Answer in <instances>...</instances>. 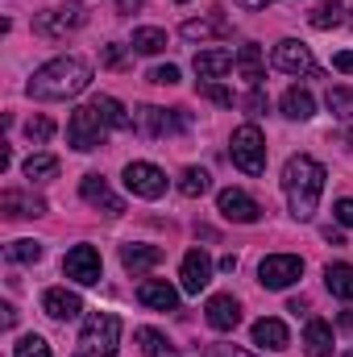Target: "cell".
<instances>
[{
    "label": "cell",
    "instance_id": "50",
    "mask_svg": "<svg viewBox=\"0 0 353 357\" xmlns=\"http://www.w3.org/2000/svg\"><path fill=\"white\" fill-rule=\"evenodd\" d=\"M179 4H187V0H179Z\"/></svg>",
    "mask_w": 353,
    "mask_h": 357
},
{
    "label": "cell",
    "instance_id": "4",
    "mask_svg": "<svg viewBox=\"0 0 353 357\" xmlns=\"http://www.w3.org/2000/svg\"><path fill=\"white\" fill-rule=\"evenodd\" d=\"M229 154H233V167L246 171V175H262L266 171V137L258 125H241L233 129V142H229Z\"/></svg>",
    "mask_w": 353,
    "mask_h": 357
},
{
    "label": "cell",
    "instance_id": "23",
    "mask_svg": "<svg viewBox=\"0 0 353 357\" xmlns=\"http://www.w3.org/2000/svg\"><path fill=\"white\" fill-rule=\"evenodd\" d=\"M303 349H308V357H333V328H329V320H308Z\"/></svg>",
    "mask_w": 353,
    "mask_h": 357
},
{
    "label": "cell",
    "instance_id": "24",
    "mask_svg": "<svg viewBox=\"0 0 353 357\" xmlns=\"http://www.w3.org/2000/svg\"><path fill=\"white\" fill-rule=\"evenodd\" d=\"M237 71H241V79H250L254 88H262V79H266L262 50H258V46H241V50H237Z\"/></svg>",
    "mask_w": 353,
    "mask_h": 357
},
{
    "label": "cell",
    "instance_id": "29",
    "mask_svg": "<svg viewBox=\"0 0 353 357\" xmlns=\"http://www.w3.org/2000/svg\"><path fill=\"white\" fill-rule=\"evenodd\" d=\"M91 104L100 108V116L108 121V129H133V121L125 116V108H121V100H112V96H96Z\"/></svg>",
    "mask_w": 353,
    "mask_h": 357
},
{
    "label": "cell",
    "instance_id": "15",
    "mask_svg": "<svg viewBox=\"0 0 353 357\" xmlns=\"http://www.w3.org/2000/svg\"><path fill=\"white\" fill-rule=\"evenodd\" d=\"M84 25V13L80 8H59V13H42L38 21H33V29L38 33H46V38H67V33H75Z\"/></svg>",
    "mask_w": 353,
    "mask_h": 357
},
{
    "label": "cell",
    "instance_id": "34",
    "mask_svg": "<svg viewBox=\"0 0 353 357\" xmlns=\"http://www.w3.org/2000/svg\"><path fill=\"white\" fill-rule=\"evenodd\" d=\"M13 357H50V345H46V337L29 333V337H21V341H17Z\"/></svg>",
    "mask_w": 353,
    "mask_h": 357
},
{
    "label": "cell",
    "instance_id": "37",
    "mask_svg": "<svg viewBox=\"0 0 353 357\" xmlns=\"http://www.w3.org/2000/svg\"><path fill=\"white\" fill-rule=\"evenodd\" d=\"M200 96H204V100H212V104H220V108H233V91L220 88L216 79H200Z\"/></svg>",
    "mask_w": 353,
    "mask_h": 357
},
{
    "label": "cell",
    "instance_id": "31",
    "mask_svg": "<svg viewBox=\"0 0 353 357\" xmlns=\"http://www.w3.org/2000/svg\"><path fill=\"white\" fill-rule=\"evenodd\" d=\"M341 13H345V8H341V0H324V4H316V8H312V17H308V21H312L316 29H333V25H341Z\"/></svg>",
    "mask_w": 353,
    "mask_h": 357
},
{
    "label": "cell",
    "instance_id": "1",
    "mask_svg": "<svg viewBox=\"0 0 353 357\" xmlns=\"http://www.w3.org/2000/svg\"><path fill=\"white\" fill-rule=\"evenodd\" d=\"M91 84V63H84L80 54H63V59H50L46 67L33 71V79L25 84V91L33 100H71Z\"/></svg>",
    "mask_w": 353,
    "mask_h": 357
},
{
    "label": "cell",
    "instance_id": "32",
    "mask_svg": "<svg viewBox=\"0 0 353 357\" xmlns=\"http://www.w3.org/2000/svg\"><path fill=\"white\" fill-rule=\"evenodd\" d=\"M59 175V158L54 154H29L25 158V178H54Z\"/></svg>",
    "mask_w": 353,
    "mask_h": 357
},
{
    "label": "cell",
    "instance_id": "36",
    "mask_svg": "<svg viewBox=\"0 0 353 357\" xmlns=\"http://www.w3.org/2000/svg\"><path fill=\"white\" fill-rule=\"evenodd\" d=\"M8 258H13V262H38V258H42V245L29 241V237H21V241L8 245Z\"/></svg>",
    "mask_w": 353,
    "mask_h": 357
},
{
    "label": "cell",
    "instance_id": "8",
    "mask_svg": "<svg viewBox=\"0 0 353 357\" xmlns=\"http://www.w3.org/2000/svg\"><path fill=\"white\" fill-rule=\"evenodd\" d=\"M63 274L75 278L80 287H96V282L104 278V262H100V254H96L91 245H75V250L63 258Z\"/></svg>",
    "mask_w": 353,
    "mask_h": 357
},
{
    "label": "cell",
    "instance_id": "25",
    "mask_svg": "<svg viewBox=\"0 0 353 357\" xmlns=\"http://www.w3.org/2000/svg\"><path fill=\"white\" fill-rule=\"evenodd\" d=\"M324 282L337 299H353V266L350 262H329L324 266Z\"/></svg>",
    "mask_w": 353,
    "mask_h": 357
},
{
    "label": "cell",
    "instance_id": "16",
    "mask_svg": "<svg viewBox=\"0 0 353 357\" xmlns=\"http://www.w3.org/2000/svg\"><path fill=\"white\" fill-rule=\"evenodd\" d=\"M42 312L54 316V320H75V316L84 312V299H80L75 291H67V287H50V291L42 295Z\"/></svg>",
    "mask_w": 353,
    "mask_h": 357
},
{
    "label": "cell",
    "instance_id": "22",
    "mask_svg": "<svg viewBox=\"0 0 353 357\" xmlns=\"http://www.w3.org/2000/svg\"><path fill=\"white\" fill-rule=\"evenodd\" d=\"M225 33H229L225 17H191V21H183V38L187 42H208V38H225Z\"/></svg>",
    "mask_w": 353,
    "mask_h": 357
},
{
    "label": "cell",
    "instance_id": "49",
    "mask_svg": "<svg viewBox=\"0 0 353 357\" xmlns=\"http://www.w3.org/2000/svg\"><path fill=\"white\" fill-rule=\"evenodd\" d=\"M345 357H353V349H350V354H345Z\"/></svg>",
    "mask_w": 353,
    "mask_h": 357
},
{
    "label": "cell",
    "instance_id": "45",
    "mask_svg": "<svg viewBox=\"0 0 353 357\" xmlns=\"http://www.w3.org/2000/svg\"><path fill=\"white\" fill-rule=\"evenodd\" d=\"M117 8L121 13H133V8H142V0H117Z\"/></svg>",
    "mask_w": 353,
    "mask_h": 357
},
{
    "label": "cell",
    "instance_id": "11",
    "mask_svg": "<svg viewBox=\"0 0 353 357\" xmlns=\"http://www.w3.org/2000/svg\"><path fill=\"white\" fill-rule=\"evenodd\" d=\"M274 67L287 71V75H316V59H312V50H308L303 42H295V38H287V42L274 46Z\"/></svg>",
    "mask_w": 353,
    "mask_h": 357
},
{
    "label": "cell",
    "instance_id": "41",
    "mask_svg": "<svg viewBox=\"0 0 353 357\" xmlns=\"http://www.w3.org/2000/svg\"><path fill=\"white\" fill-rule=\"evenodd\" d=\"M204 357H254V354L233 349V345H208V349H204Z\"/></svg>",
    "mask_w": 353,
    "mask_h": 357
},
{
    "label": "cell",
    "instance_id": "48",
    "mask_svg": "<svg viewBox=\"0 0 353 357\" xmlns=\"http://www.w3.org/2000/svg\"><path fill=\"white\" fill-rule=\"evenodd\" d=\"M341 328H350V333H353V307H350V312H341Z\"/></svg>",
    "mask_w": 353,
    "mask_h": 357
},
{
    "label": "cell",
    "instance_id": "10",
    "mask_svg": "<svg viewBox=\"0 0 353 357\" xmlns=\"http://www.w3.org/2000/svg\"><path fill=\"white\" fill-rule=\"evenodd\" d=\"M216 208H220V216L233 220V225H258V220H262V208H258L241 187H225V191L216 195Z\"/></svg>",
    "mask_w": 353,
    "mask_h": 357
},
{
    "label": "cell",
    "instance_id": "19",
    "mask_svg": "<svg viewBox=\"0 0 353 357\" xmlns=\"http://www.w3.org/2000/svg\"><path fill=\"white\" fill-rule=\"evenodd\" d=\"M233 63H237V59H233V50L212 46V50H200V54H195V75H200V79H220Z\"/></svg>",
    "mask_w": 353,
    "mask_h": 357
},
{
    "label": "cell",
    "instance_id": "28",
    "mask_svg": "<svg viewBox=\"0 0 353 357\" xmlns=\"http://www.w3.org/2000/svg\"><path fill=\"white\" fill-rule=\"evenodd\" d=\"M133 50H137V54H163V50H167V29H158V25L133 29Z\"/></svg>",
    "mask_w": 353,
    "mask_h": 357
},
{
    "label": "cell",
    "instance_id": "2",
    "mask_svg": "<svg viewBox=\"0 0 353 357\" xmlns=\"http://www.w3.org/2000/svg\"><path fill=\"white\" fill-rule=\"evenodd\" d=\"M324 178H329L324 167L312 154H291L287 158V167H283V191H287V204H291V216L295 220H312L316 216Z\"/></svg>",
    "mask_w": 353,
    "mask_h": 357
},
{
    "label": "cell",
    "instance_id": "3",
    "mask_svg": "<svg viewBox=\"0 0 353 357\" xmlns=\"http://www.w3.org/2000/svg\"><path fill=\"white\" fill-rule=\"evenodd\" d=\"M121 345V316L112 312H91L80 333V354L75 357H112Z\"/></svg>",
    "mask_w": 353,
    "mask_h": 357
},
{
    "label": "cell",
    "instance_id": "46",
    "mask_svg": "<svg viewBox=\"0 0 353 357\" xmlns=\"http://www.w3.org/2000/svg\"><path fill=\"white\" fill-rule=\"evenodd\" d=\"M220 270H225V274H233V270H237V258H233V254H229V258H220Z\"/></svg>",
    "mask_w": 353,
    "mask_h": 357
},
{
    "label": "cell",
    "instance_id": "9",
    "mask_svg": "<svg viewBox=\"0 0 353 357\" xmlns=\"http://www.w3.org/2000/svg\"><path fill=\"white\" fill-rule=\"evenodd\" d=\"M125 187L142 199H158V195H167V175L154 162H129L125 167Z\"/></svg>",
    "mask_w": 353,
    "mask_h": 357
},
{
    "label": "cell",
    "instance_id": "21",
    "mask_svg": "<svg viewBox=\"0 0 353 357\" xmlns=\"http://www.w3.org/2000/svg\"><path fill=\"white\" fill-rule=\"evenodd\" d=\"M283 116L287 121H312L316 116V100L308 88H287L283 91Z\"/></svg>",
    "mask_w": 353,
    "mask_h": 357
},
{
    "label": "cell",
    "instance_id": "5",
    "mask_svg": "<svg viewBox=\"0 0 353 357\" xmlns=\"http://www.w3.org/2000/svg\"><path fill=\"white\" fill-rule=\"evenodd\" d=\"M104 137H108V121L100 116L96 104H84V108L71 112V121H67V142H71L75 150H84V154H88V150H100Z\"/></svg>",
    "mask_w": 353,
    "mask_h": 357
},
{
    "label": "cell",
    "instance_id": "12",
    "mask_svg": "<svg viewBox=\"0 0 353 357\" xmlns=\"http://www.w3.org/2000/svg\"><path fill=\"white\" fill-rule=\"evenodd\" d=\"M179 278H183V291H187V295H200V291L212 282V258H208L204 250H187Z\"/></svg>",
    "mask_w": 353,
    "mask_h": 357
},
{
    "label": "cell",
    "instance_id": "26",
    "mask_svg": "<svg viewBox=\"0 0 353 357\" xmlns=\"http://www.w3.org/2000/svg\"><path fill=\"white\" fill-rule=\"evenodd\" d=\"M42 199H29V195H21V191H4L0 195V212L4 216H42Z\"/></svg>",
    "mask_w": 353,
    "mask_h": 357
},
{
    "label": "cell",
    "instance_id": "18",
    "mask_svg": "<svg viewBox=\"0 0 353 357\" xmlns=\"http://www.w3.org/2000/svg\"><path fill=\"white\" fill-rule=\"evenodd\" d=\"M254 345H258V349H270V354H283V349L291 345V333H287V324H283V320L262 316V320L254 324Z\"/></svg>",
    "mask_w": 353,
    "mask_h": 357
},
{
    "label": "cell",
    "instance_id": "42",
    "mask_svg": "<svg viewBox=\"0 0 353 357\" xmlns=\"http://www.w3.org/2000/svg\"><path fill=\"white\" fill-rule=\"evenodd\" d=\"M104 67H125V50L112 42V46H104Z\"/></svg>",
    "mask_w": 353,
    "mask_h": 357
},
{
    "label": "cell",
    "instance_id": "14",
    "mask_svg": "<svg viewBox=\"0 0 353 357\" xmlns=\"http://www.w3.org/2000/svg\"><path fill=\"white\" fill-rule=\"evenodd\" d=\"M204 316H208V324H212L216 333H233V328L241 324V303H237L233 295H212L208 307H204Z\"/></svg>",
    "mask_w": 353,
    "mask_h": 357
},
{
    "label": "cell",
    "instance_id": "43",
    "mask_svg": "<svg viewBox=\"0 0 353 357\" xmlns=\"http://www.w3.org/2000/svg\"><path fill=\"white\" fill-rule=\"evenodd\" d=\"M333 67H337V71H345V75H350V71H353V50H341V54H337V59H333Z\"/></svg>",
    "mask_w": 353,
    "mask_h": 357
},
{
    "label": "cell",
    "instance_id": "13",
    "mask_svg": "<svg viewBox=\"0 0 353 357\" xmlns=\"http://www.w3.org/2000/svg\"><path fill=\"white\" fill-rule=\"evenodd\" d=\"M80 195L88 199L91 208H104L108 216H121V212H125V199L108 187V178H100V175H84V183H80Z\"/></svg>",
    "mask_w": 353,
    "mask_h": 357
},
{
    "label": "cell",
    "instance_id": "17",
    "mask_svg": "<svg viewBox=\"0 0 353 357\" xmlns=\"http://www.w3.org/2000/svg\"><path fill=\"white\" fill-rule=\"evenodd\" d=\"M137 299H142L146 307H154V312H175L179 307V291L167 278H146V282L137 287Z\"/></svg>",
    "mask_w": 353,
    "mask_h": 357
},
{
    "label": "cell",
    "instance_id": "47",
    "mask_svg": "<svg viewBox=\"0 0 353 357\" xmlns=\"http://www.w3.org/2000/svg\"><path fill=\"white\" fill-rule=\"evenodd\" d=\"M266 4H274V0H241V8H266Z\"/></svg>",
    "mask_w": 353,
    "mask_h": 357
},
{
    "label": "cell",
    "instance_id": "33",
    "mask_svg": "<svg viewBox=\"0 0 353 357\" xmlns=\"http://www.w3.org/2000/svg\"><path fill=\"white\" fill-rule=\"evenodd\" d=\"M324 104H329V112H333V116H341V121H350V116H353V91H345V88H329Z\"/></svg>",
    "mask_w": 353,
    "mask_h": 357
},
{
    "label": "cell",
    "instance_id": "30",
    "mask_svg": "<svg viewBox=\"0 0 353 357\" xmlns=\"http://www.w3.org/2000/svg\"><path fill=\"white\" fill-rule=\"evenodd\" d=\"M208 187H212V175H208L204 167H187V171H183V178H179V191H183L187 199H200Z\"/></svg>",
    "mask_w": 353,
    "mask_h": 357
},
{
    "label": "cell",
    "instance_id": "6",
    "mask_svg": "<svg viewBox=\"0 0 353 357\" xmlns=\"http://www.w3.org/2000/svg\"><path fill=\"white\" fill-rule=\"evenodd\" d=\"M191 125V116L183 108H154V104H142L133 112V129L146 133V137H171V133H183Z\"/></svg>",
    "mask_w": 353,
    "mask_h": 357
},
{
    "label": "cell",
    "instance_id": "7",
    "mask_svg": "<svg viewBox=\"0 0 353 357\" xmlns=\"http://www.w3.org/2000/svg\"><path fill=\"white\" fill-rule=\"evenodd\" d=\"M299 274H303V258H295V254H270L258 266V282H262L266 291H287L291 282H299Z\"/></svg>",
    "mask_w": 353,
    "mask_h": 357
},
{
    "label": "cell",
    "instance_id": "38",
    "mask_svg": "<svg viewBox=\"0 0 353 357\" xmlns=\"http://www.w3.org/2000/svg\"><path fill=\"white\" fill-rule=\"evenodd\" d=\"M150 84H158V88H175L179 84V67H171V63H167V67H154V71H150Z\"/></svg>",
    "mask_w": 353,
    "mask_h": 357
},
{
    "label": "cell",
    "instance_id": "27",
    "mask_svg": "<svg viewBox=\"0 0 353 357\" xmlns=\"http://www.w3.org/2000/svg\"><path fill=\"white\" fill-rule=\"evenodd\" d=\"M137 345H142V354L146 357H183L175 345L158 333V328H137Z\"/></svg>",
    "mask_w": 353,
    "mask_h": 357
},
{
    "label": "cell",
    "instance_id": "39",
    "mask_svg": "<svg viewBox=\"0 0 353 357\" xmlns=\"http://www.w3.org/2000/svg\"><path fill=\"white\" fill-rule=\"evenodd\" d=\"M246 108H250V116H262L266 108H270V100H266V91H262V88H254L250 96H246Z\"/></svg>",
    "mask_w": 353,
    "mask_h": 357
},
{
    "label": "cell",
    "instance_id": "44",
    "mask_svg": "<svg viewBox=\"0 0 353 357\" xmlns=\"http://www.w3.org/2000/svg\"><path fill=\"white\" fill-rule=\"evenodd\" d=\"M0 312H4V328H13V324H17V307H13V303H4Z\"/></svg>",
    "mask_w": 353,
    "mask_h": 357
},
{
    "label": "cell",
    "instance_id": "35",
    "mask_svg": "<svg viewBox=\"0 0 353 357\" xmlns=\"http://www.w3.org/2000/svg\"><path fill=\"white\" fill-rule=\"evenodd\" d=\"M25 137L38 142V146L50 142V137H54V121H50V116H29V121H25Z\"/></svg>",
    "mask_w": 353,
    "mask_h": 357
},
{
    "label": "cell",
    "instance_id": "20",
    "mask_svg": "<svg viewBox=\"0 0 353 357\" xmlns=\"http://www.w3.org/2000/svg\"><path fill=\"white\" fill-rule=\"evenodd\" d=\"M158 262H163V250L158 245H121V266L129 270L133 278L146 274V270H154Z\"/></svg>",
    "mask_w": 353,
    "mask_h": 357
},
{
    "label": "cell",
    "instance_id": "40",
    "mask_svg": "<svg viewBox=\"0 0 353 357\" xmlns=\"http://www.w3.org/2000/svg\"><path fill=\"white\" fill-rule=\"evenodd\" d=\"M333 216H337V225H353V199H337Z\"/></svg>",
    "mask_w": 353,
    "mask_h": 357
}]
</instances>
